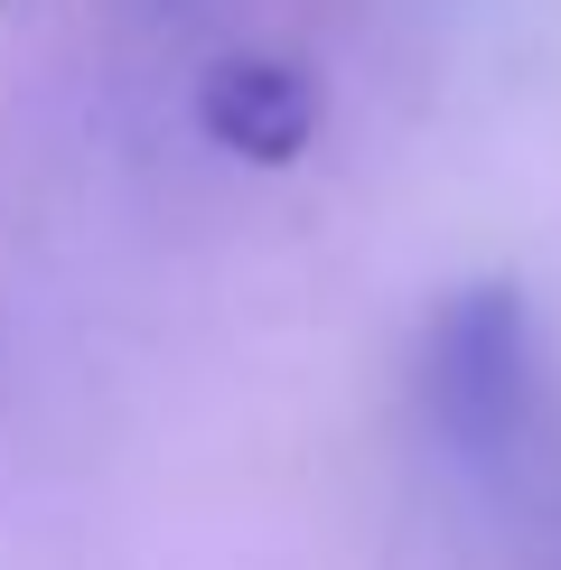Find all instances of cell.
<instances>
[{"mask_svg": "<svg viewBox=\"0 0 561 570\" xmlns=\"http://www.w3.org/2000/svg\"><path fill=\"white\" fill-rule=\"evenodd\" d=\"M421 402L459 449L514 440V421L533 402V327H524L514 281H478L440 308L431 346H421Z\"/></svg>", "mask_w": 561, "mask_h": 570, "instance_id": "obj_1", "label": "cell"}, {"mask_svg": "<svg viewBox=\"0 0 561 570\" xmlns=\"http://www.w3.org/2000/svg\"><path fill=\"white\" fill-rule=\"evenodd\" d=\"M197 122H206L216 150L280 169V159H299L318 140V85L299 66H280V57H225L197 85Z\"/></svg>", "mask_w": 561, "mask_h": 570, "instance_id": "obj_2", "label": "cell"}]
</instances>
